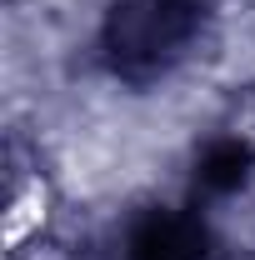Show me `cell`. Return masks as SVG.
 Here are the masks:
<instances>
[{"instance_id": "7a4b0ae2", "label": "cell", "mask_w": 255, "mask_h": 260, "mask_svg": "<svg viewBox=\"0 0 255 260\" xmlns=\"http://www.w3.org/2000/svg\"><path fill=\"white\" fill-rule=\"evenodd\" d=\"M120 260H220V240L200 210L155 205L125 225Z\"/></svg>"}, {"instance_id": "3957f363", "label": "cell", "mask_w": 255, "mask_h": 260, "mask_svg": "<svg viewBox=\"0 0 255 260\" xmlns=\"http://www.w3.org/2000/svg\"><path fill=\"white\" fill-rule=\"evenodd\" d=\"M245 165H250V150L240 140H215L205 150V160H200V180L210 190H230V185L245 180Z\"/></svg>"}, {"instance_id": "6da1fadb", "label": "cell", "mask_w": 255, "mask_h": 260, "mask_svg": "<svg viewBox=\"0 0 255 260\" xmlns=\"http://www.w3.org/2000/svg\"><path fill=\"white\" fill-rule=\"evenodd\" d=\"M210 0H115L100 20V60L125 85L170 75L205 35Z\"/></svg>"}]
</instances>
